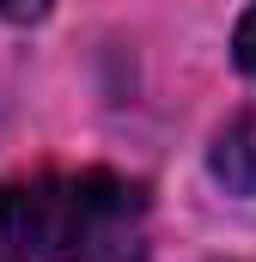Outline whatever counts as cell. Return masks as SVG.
Returning <instances> with one entry per match:
<instances>
[{"instance_id":"1","label":"cell","mask_w":256,"mask_h":262,"mask_svg":"<svg viewBox=\"0 0 256 262\" xmlns=\"http://www.w3.org/2000/svg\"><path fill=\"white\" fill-rule=\"evenodd\" d=\"M146 195L116 171L25 177L0 189V262H140Z\"/></svg>"},{"instance_id":"3","label":"cell","mask_w":256,"mask_h":262,"mask_svg":"<svg viewBox=\"0 0 256 262\" xmlns=\"http://www.w3.org/2000/svg\"><path fill=\"white\" fill-rule=\"evenodd\" d=\"M232 55H238V67L256 79V6L238 18V37H232Z\"/></svg>"},{"instance_id":"2","label":"cell","mask_w":256,"mask_h":262,"mask_svg":"<svg viewBox=\"0 0 256 262\" xmlns=\"http://www.w3.org/2000/svg\"><path fill=\"white\" fill-rule=\"evenodd\" d=\"M207 165H214V177H220L232 195H256V110H244L232 128L214 140Z\"/></svg>"},{"instance_id":"4","label":"cell","mask_w":256,"mask_h":262,"mask_svg":"<svg viewBox=\"0 0 256 262\" xmlns=\"http://www.w3.org/2000/svg\"><path fill=\"white\" fill-rule=\"evenodd\" d=\"M49 12V0H0V18H12V25H37Z\"/></svg>"}]
</instances>
